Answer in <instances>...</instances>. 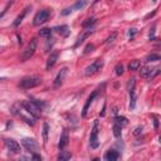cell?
Segmentation results:
<instances>
[{"mask_svg": "<svg viewBox=\"0 0 161 161\" xmlns=\"http://www.w3.org/2000/svg\"><path fill=\"white\" fill-rule=\"evenodd\" d=\"M20 105H22V107H23L27 112H29V114L33 116V117H35L37 120L40 117V115H42V108H40L39 106H37L33 101H23Z\"/></svg>", "mask_w": 161, "mask_h": 161, "instance_id": "cell-3", "label": "cell"}, {"mask_svg": "<svg viewBox=\"0 0 161 161\" xmlns=\"http://www.w3.org/2000/svg\"><path fill=\"white\" fill-rule=\"evenodd\" d=\"M157 126H159V121H157V118H155V127L157 128Z\"/></svg>", "mask_w": 161, "mask_h": 161, "instance_id": "cell-38", "label": "cell"}, {"mask_svg": "<svg viewBox=\"0 0 161 161\" xmlns=\"http://www.w3.org/2000/svg\"><path fill=\"white\" fill-rule=\"evenodd\" d=\"M136 106V94H135V89L130 91V109H134Z\"/></svg>", "mask_w": 161, "mask_h": 161, "instance_id": "cell-25", "label": "cell"}, {"mask_svg": "<svg viewBox=\"0 0 161 161\" xmlns=\"http://www.w3.org/2000/svg\"><path fill=\"white\" fill-rule=\"evenodd\" d=\"M13 4H14V0H10V2H9V3H8L6 5H5V8L3 9V11H2V13H0V20H2V19H3V17H4V15L6 14V11L9 10V8H10V6L13 5Z\"/></svg>", "mask_w": 161, "mask_h": 161, "instance_id": "cell-27", "label": "cell"}, {"mask_svg": "<svg viewBox=\"0 0 161 161\" xmlns=\"http://www.w3.org/2000/svg\"><path fill=\"white\" fill-rule=\"evenodd\" d=\"M72 11V9H64V11H62V14L63 15H67V14H69Z\"/></svg>", "mask_w": 161, "mask_h": 161, "instance_id": "cell-36", "label": "cell"}, {"mask_svg": "<svg viewBox=\"0 0 161 161\" xmlns=\"http://www.w3.org/2000/svg\"><path fill=\"white\" fill-rule=\"evenodd\" d=\"M123 72H125V68H123V64L118 63L117 66H116V68H115V73H116V76H122V74H123Z\"/></svg>", "mask_w": 161, "mask_h": 161, "instance_id": "cell-28", "label": "cell"}, {"mask_svg": "<svg viewBox=\"0 0 161 161\" xmlns=\"http://www.w3.org/2000/svg\"><path fill=\"white\" fill-rule=\"evenodd\" d=\"M140 66H141L140 60L134 59V60H131V62H130V64H128V69H130V71H138Z\"/></svg>", "mask_w": 161, "mask_h": 161, "instance_id": "cell-20", "label": "cell"}, {"mask_svg": "<svg viewBox=\"0 0 161 161\" xmlns=\"http://www.w3.org/2000/svg\"><path fill=\"white\" fill-rule=\"evenodd\" d=\"M86 3H87V0H78V2L74 4L73 9H82V8H85Z\"/></svg>", "mask_w": 161, "mask_h": 161, "instance_id": "cell-30", "label": "cell"}, {"mask_svg": "<svg viewBox=\"0 0 161 161\" xmlns=\"http://www.w3.org/2000/svg\"><path fill=\"white\" fill-rule=\"evenodd\" d=\"M135 86H136V80H135V78L128 79V83H127V91H128V92H130V91H134V89H135Z\"/></svg>", "mask_w": 161, "mask_h": 161, "instance_id": "cell-29", "label": "cell"}, {"mask_svg": "<svg viewBox=\"0 0 161 161\" xmlns=\"http://www.w3.org/2000/svg\"><path fill=\"white\" fill-rule=\"evenodd\" d=\"M93 28H87L86 30H83L82 31V34H79V37L77 38V42H76V44H74V48H77V47H79L80 44H82L88 37H91L92 34H93Z\"/></svg>", "mask_w": 161, "mask_h": 161, "instance_id": "cell-11", "label": "cell"}, {"mask_svg": "<svg viewBox=\"0 0 161 161\" xmlns=\"http://www.w3.org/2000/svg\"><path fill=\"white\" fill-rule=\"evenodd\" d=\"M120 156H121V155H120L118 151H116V150H114V149H111V150L106 151L103 159H105L106 161H116V160L120 159Z\"/></svg>", "mask_w": 161, "mask_h": 161, "instance_id": "cell-14", "label": "cell"}, {"mask_svg": "<svg viewBox=\"0 0 161 161\" xmlns=\"http://www.w3.org/2000/svg\"><path fill=\"white\" fill-rule=\"evenodd\" d=\"M160 73V68L157 67V68H150V67H143L142 69H141V76L142 77H145L146 79H149V80H151V79H154L157 74Z\"/></svg>", "mask_w": 161, "mask_h": 161, "instance_id": "cell-9", "label": "cell"}, {"mask_svg": "<svg viewBox=\"0 0 161 161\" xmlns=\"http://www.w3.org/2000/svg\"><path fill=\"white\" fill-rule=\"evenodd\" d=\"M22 145H23V147H24L28 152H31V154L37 152L38 149H39V145L37 143V141H35L34 138H29V137L23 138V140H22Z\"/></svg>", "mask_w": 161, "mask_h": 161, "instance_id": "cell-7", "label": "cell"}, {"mask_svg": "<svg viewBox=\"0 0 161 161\" xmlns=\"http://www.w3.org/2000/svg\"><path fill=\"white\" fill-rule=\"evenodd\" d=\"M37 47H38V39L33 38L28 43V45L25 47V49L22 52V54H20V62H27L28 59H30L31 57H33V54L37 51Z\"/></svg>", "mask_w": 161, "mask_h": 161, "instance_id": "cell-2", "label": "cell"}, {"mask_svg": "<svg viewBox=\"0 0 161 161\" xmlns=\"http://www.w3.org/2000/svg\"><path fill=\"white\" fill-rule=\"evenodd\" d=\"M114 135H115V137H117V138H120L121 135H122V127H121L118 123H116V122H115V125H114Z\"/></svg>", "mask_w": 161, "mask_h": 161, "instance_id": "cell-24", "label": "cell"}, {"mask_svg": "<svg viewBox=\"0 0 161 161\" xmlns=\"http://www.w3.org/2000/svg\"><path fill=\"white\" fill-rule=\"evenodd\" d=\"M72 157V154L69 151H64V150H60L59 155H58V160L59 161H67Z\"/></svg>", "mask_w": 161, "mask_h": 161, "instance_id": "cell-18", "label": "cell"}, {"mask_svg": "<svg viewBox=\"0 0 161 161\" xmlns=\"http://www.w3.org/2000/svg\"><path fill=\"white\" fill-rule=\"evenodd\" d=\"M67 72H68V68H67V67H63V68L58 72V74H57V77H56V79H54V83H53V86H54L56 88H58V87L62 86L64 78H66V76H67Z\"/></svg>", "mask_w": 161, "mask_h": 161, "instance_id": "cell-12", "label": "cell"}, {"mask_svg": "<svg viewBox=\"0 0 161 161\" xmlns=\"http://www.w3.org/2000/svg\"><path fill=\"white\" fill-rule=\"evenodd\" d=\"M29 9H30L29 6H27L25 9H23V11L18 15L17 19H15V22L13 23V25H14V27H19V25H20V23H22V22H23V19L25 18V15L28 14V10H29Z\"/></svg>", "mask_w": 161, "mask_h": 161, "instance_id": "cell-17", "label": "cell"}, {"mask_svg": "<svg viewBox=\"0 0 161 161\" xmlns=\"http://www.w3.org/2000/svg\"><path fill=\"white\" fill-rule=\"evenodd\" d=\"M142 134V127L141 126H137L136 128H135V131H134V135L135 136H138V135H141Z\"/></svg>", "mask_w": 161, "mask_h": 161, "instance_id": "cell-33", "label": "cell"}, {"mask_svg": "<svg viewBox=\"0 0 161 161\" xmlns=\"http://www.w3.org/2000/svg\"><path fill=\"white\" fill-rule=\"evenodd\" d=\"M155 14H156V11H152V13H150V14H147V15H146V18H145V19H149L150 17H154V15H155Z\"/></svg>", "mask_w": 161, "mask_h": 161, "instance_id": "cell-37", "label": "cell"}, {"mask_svg": "<svg viewBox=\"0 0 161 161\" xmlns=\"http://www.w3.org/2000/svg\"><path fill=\"white\" fill-rule=\"evenodd\" d=\"M115 122H116V123H118L121 127H123V126H127V125H128V120H127L126 117H123V116H116V117H115Z\"/></svg>", "mask_w": 161, "mask_h": 161, "instance_id": "cell-22", "label": "cell"}, {"mask_svg": "<svg viewBox=\"0 0 161 161\" xmlns=\"http://www.w3.org/2000/svg\"><path fill=\"white\" fill-rule=\"evenodd\" d=\"M101 92V87H98L97 89H94L93 92H92V94L89 96V97L87 98V101H86V103H85V106H83V109H82V117L85 118V117H87V114H88V109H89V107H91V105H92V102L94 101V98L98 96V93Z\"/></svg>", "mask_w": 161, "mask_h": 161, "instance_id": "cell-8", "label": "cell"}, {"mask_svg": "<svg viewBox=\"0 0 161 161\" xmlns=\"http://www.w3.org/2000/svg\"><path fill=\"white\" fill-rule=\"evenodd\" d=\"M89 145L92 149H97L100 146V141H98V121L96 120L93 122V127L91 131V136H89Z\"/></svg>", "mask_w": 161, "mask_h": 161, "instance_id": "cell-6", "label": "cell"}, {"mask_svg": "<svg viewBox=\"0 0 161 161\" xmlns=\"http://www.w3.org/2000/svg\"><path fill=\"white\" fill-rule=\"evenodd\" d=\"M103 67V60L102 59H96L92 64H89V66L85 69V76L86 77H89V76H93L96 73H98Z\"/></svg>", "mask_w": 161, "mask_h": 161, "instance_id": "cell-5", "label": "cell"}, {"mask_svg": "<svg viewBox=\"0 0 161 161\" xmlns=\"http://www.w3.org/2000/svg\"><path fill=\"white\" fill-rule=\"evenodd\" d=\"M31 159H33V160H42V156H40V155H37V154L34 152L33 156H31Z\"/></svg>", "mask_w": 161, "mask_h": 161, "instance_id": "cell-35", "label": "cell"}, {"mask_svg": "<svg viewBox=\"0 0 161 161\" xmlns=\"http://www.w3.org/2000/svg\"><path fill=\"white\" fill-rule=\"evenodd\" d=\"M93 49H94V45H93L92 43H89V44H87V45H86L85 51H83V54H88V53H91Z\"/></svg>", "mask_w": 161, "mask_h": 161, "instance_id": "cell-31", "label": "cell"}, {"mask_svg": "<svg viewBox=\"0 0 161 161\" xmlns=\"http://www.w3.org/2000/svg\"><path fill=\"white\" fill-rule=\"evenodd\" d=\"M136 34V29H130V31H128V35H130V39H134Z\"/></svg>", "mask_w": 161, "mask_h": 161, "instance_id": "cell-34", "label": "cell"}, {"mask_svg": "<svg viewBox=\"0 0 161 161\" xmlns=\"http://www.w3.org/2000/svg\"><path fill=\"white\" fill-rule=\"evenodd\" d=\"M42 83V78L38 76H28L20 79L19 82V87L23 89H30V88H34L37 86H39Z\"/></svg>", "mask_w": 161, "mask_h": 161, "instance_id": "cell-1", "label": "cell"}, {"mask_svg": "<svg viewBox=\"0 0 161 161\" xmlns=\"http://www.w3.org/2000/svg\"><path fill=\"white\" fill-rule=\"evenodd\" d=\"M94 24H96V19H94V18H88V19H86V20L82 23V27H83L85 29H87V28H93Z\"/></svg>", "mask_w": 161, "mask_h": 161, "instance_id": "cell-21", "label": "cell"}, {"mask_svg": "<svg viewBox=\"0 0 161 161\" xmlns=\"http://www.w3.org/2000/svg\"><path fill=\"white\" fill-rule=\"evenodd\" d=\"M152 2H154V3H156V2H157V0H152Z\"/></svg>", "mask_w": 161, "mask_h": 161, "instance_id": "cell-39", "label": "cell"}, {"mask_svg": "<svg viewBox=\"0 0 161 161\" xmlns=\"http://www.w3.org/2000/svg\"><path fill=\"white\" fill-rule=\"evenodd\" d=\"M5 145H6V147L9 149L10 152L13 154H20V145L13 140V138H5Z\"/></svg>", "mask_w": 161, "mask_h": 161, "instance_id": "cell-10", "label": "cell"}, {"mask_svg": "<svg viewBox=\"0 0 161 161\" xmlns=\"http://www.w3.org/2000/svg\"><path fill=\"white\" fill-rule=\"evenodd\" d=\"M68 141H69L68 131H67V130H63V132H62V135H60V138H59V143H58V149H59V151H60V150H64V149L67 147Z\"/></svg>", "mask_w": 161, "mask_h": 161, "instance_id": "cell-13", "label": "cell"}, {"mask_svg": "<svg viewBox=\"0 0 161 161\" xmlns=\"http://www.w3.org/2000/svg\"><path fill=\"white\" fill-rule=\"evenodd\" d=\"M57 59H58V53L57 52H53V53H51V56H49V58H48V60H47V66H45V68H47V71H49L54 64H56V62H57Z\"/></svg>", "mask_w": 161, "mask_h": 161, "instance_id": "cell-16", "label": "cell"}, {"mask_svg": "<svg viewBox=\"0 0 161 161\" xmlns=\"http://www.w3.org/2000/svg\"><path fill=\"white\" fill-rule=\"evenodd\" d=\"M116 37H117V33L115 31V33H112L108 38H107V40H106V44H111V43H114L115 42V39H116Z\"/></svg>", "mask_w": 161, "mask_h": 161, "instance_id": "cell-32", "label": "cell"}, {"mask_svg": "<svg viewBox=\"0 0 161 161\" xmlns=\"http://www.w3.org/2000/svg\"><path fill=\"white\" fill-rule=\"evenodd\" d=\"M54 30H57V33L60 34L62 37L67 38L69 34H71V30H69V27L68 25H60V27H56Z\"/></svg>", "mask_w": 161, "mask_h": 161, "instance_id": "cell-15", "label": "cell"}, {"mask_svg": "<svg viewBox=\"0 0 161 161\" xmlns=\"http://www.w3.org/2000/svg\"><path fill=\"white\" fill-rule=\"evenodd\" d=\"M156 60H160V56H159V54H155V53H152V54L147 56V57H146V59H145V62H146V63H150V62H156Z\"/></svg>", "mask_w": 161, "mask_h": 161, "instance_id": "cell-26", "label": "cell"}, {"mask_svg": "<svg viewBox=\"0 0 161 161\" xmlns=\"http://www.w3.org/2000/svg\"><path fill=\"white\" fill-rule=\"evenodd\" d=\"M51 15H52V11H51L49 9H43V10H40V11H38V13L35 14L34 19H33V25L39 27V25L44 24L45 22L49 20Z\"/></svg>", "mask_w": 161, "mask_h": 161, "instance_id": "cell-4", "label": "cell"}, {"mask_svg": "<svg viewBox=\"0 0 161 161\" xmlns=\"http://www.w3.org/2000/svg\"><path fill=\"white\" fill-rule=\"evenodd\" d=\"M52 33H53V29H51V28H43V29L39 30V35L43 37V38L52 37Z\"/></svg>", "mask_w": 161, "mask_h": 161, "instance_id": "cell-19", "label": "cell"}, {"mask_svg": "<svg viewBox=\"0 0 161 161\" xmlns=\"http://www.w3.org/2000/svg\"><path fill=\"white\" fill-rule=\"evenodd\" d=\"M48 132H49V125H48L47 122H44L43 123V142H44V145L48 141Z\"/></svg>", "mask_w": 161, "mask_h": 161, "instance_id": "cell-23", "label": "cell"}]
</instances>
